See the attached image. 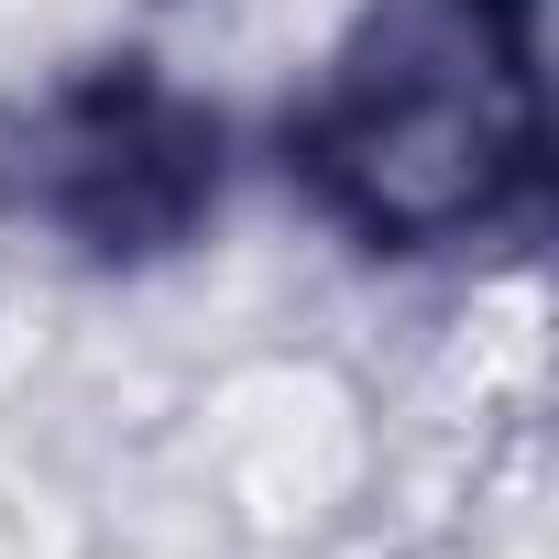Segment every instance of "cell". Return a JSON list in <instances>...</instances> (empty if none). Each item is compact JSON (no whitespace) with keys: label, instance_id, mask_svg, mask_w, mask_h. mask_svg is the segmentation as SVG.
Returning a JSON list of instances; mask_svg holds the SVG:
<instances>
[{"label":"cell","instance_id":"1","mask_svg":"<svg viewBox=\"0 0 559 559\" xmlns=\"http://www.w3.org/2000/svg\"><path fill=\"white\" fill-rule=\"evenodd\" d=\"M286 176L362 252H450L537 209V0H373L286 121Z\"/></svg>","mask_w":559,"mask_h":559},{"label":"cell","instance_id":"2","mask_svg":"<svg viewBox=\"0 0 559 559\" xmlns=\"http://www.w3.org/2000/svg\"><path fill=\"white\" fill-rule=\"evenodd\" d=\"M219 110L154 67H88L0 110V219L88 263H154L219 209Z\"/></svg>","mask_w":559,"mask_h":559}]
</instances>
